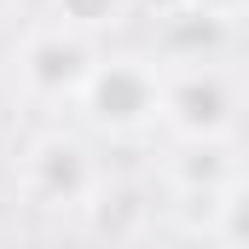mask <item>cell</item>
I'll list each match as a JSON object with an SVG mask.
<instances>
[{
  "label": "cell",
  "instance_id": "6da1fadb",
  "mask_svg": "<svg viewBox=\"0 0 249 249\" xmlns=\"http://www.w3.org/2000/svg\"><path fill=\"white\" fill-rule=\"evenodd\" d=\"M81 99H87V116L99 127L133 133L151 116H162V75L145 58H105V64H93Z\"/></svg>",
  "mask_w": 249,
  "mask_h": 249
},
{
  "label": "cell",
  "instance_id": "7a4b0ae2",
  "mask_svg": "<svg viewBox=\"0 0 249 249\" xmlns=\"http://www.w3.org/2000/svg\"><path fill=\"white\" fill-rule=\"evenodd\" d=\"M232 81L220 70H180L174 81H162V116L180 139H220L232 127Z\"/></svg>",
  "mask_w": 249,
  "mask_h": 249
},
{
  "label": "cell",
  "instance_id": "3957f363",
  "mask_svg": "<svg viewBox=\"0 0 249 249\" xmlns=\"http://www.w3.org/2000/svg\"><path fill=\"white\" fill-rule=\"evenodd\" d=\"M23 180H29L35 197H47V203H81V197H93V162H87L81 139L41 133L23 151Z\"/></svg>",
  "mask_w": 249,
  "mask_h": 249
},
{
  "label": "cell",
  "instance_id": "277c9868",
  "mask_svg": "<svg viewBox=\"0 0 249 249\" xmlns=\"http://www.w3.org/2000/svg\"><path fill=\"white\" fill-rule=\"evenodd\" d=\"M93 64L99 58H93V47H87L81 35L47 29V35H35V41L23 47V81H29L35 93H47V99H70V93L87 87Z\"/></svg>",
  "mask_w": 249,
  "mask_h": 249
},
{
  "label": "cell",
  "instance_id": "5b68a950",
  "mask_svg": "<svg viewBox=\"0 0 249 249\" xmlns=\"http://www.w3.org/2000/svg\"><path fill=\"white\" fill-rule=\"evenodd\" d=\"M174 180H180V191L220 197V191L232 186V162H226L220 139H186V151L174 157Z\"/></svg>",
  "mask_w": 249,
  "mask_h": 249
},
{
  "label": "cell",
  "instance_id": "8992f818",
  "mask_svg": "<svg viewBox=\"0 0 249 249\" xmlns=\"http://www.w3.org/2000/svg\"><path fill=\"white\" fill-rule=\"evenodd\" d=\"M214 232L232 249H249V186L244 180H232V186L220 191V203H214Z\"/></svg>",
  "mask_w": 249,
  "mask_h": 249
},
{
  "label": "cell",
  "instance_id": "52a82bcc",
  "mask_svg": "<svg viewBox=\"0 0 249 249\" xmlns=\"http://www.w3.org/2000/svg\"><path fill=\"white\" fill-rule=\"evenodd\" d=\"M58 12L75 29H99V23H110V18L122 12V0H58Z\"/></svg>",
  "mask_w": 249,
  "mask_h": 249
},
{
  "label": "cell",
  "instance_id": "ba28073f",
  "mask_svg": "<svg viewBox=\"0 0 249 249\" xmlns=\"http://www.w3.org/2000/svg\"><path fill=\"white\" fill-rule=\"evenodd\" d=\"M197 6H203L209 18H232V12H244L249 0H197Z\"/></svg>",
  "mask_w": 249,
  "mask_h": 249
}]
</instances>
